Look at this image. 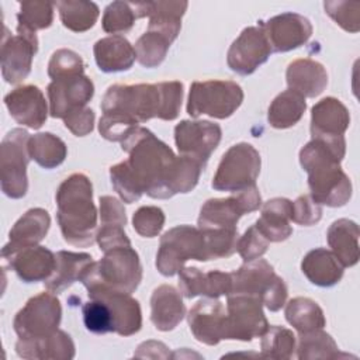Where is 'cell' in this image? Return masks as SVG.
<instances>
[{
	"mask_svg": "<svg viewBox=\"0 0 360 360\" xmlns=\"http://www.w3.org/2000/svg\"><path fill=\"white\" fill-rule=\"evenodd\" d=\"M183 84L177 80L155 84H114L101 101L103 117L125 131L150 118L176 120L180 112Z\"/></svg>",
	"mask_w": 360,
	"mask_h": 360,
	"instance_id": "7a4b0ae2",
	"label": "cell"
},
{
	"mask_svg": "<svg viewBox=\"0 0 360 360\" xmlns=\"http://www.w3.org/2000/svg\"><path fill=\"white\" fill-rule=\"evenodd\" d=\"M221 135V127L211 121L184 120L174 128V141L180 155L191 158L204 166L217 149Z\"/></svg>",
	"mask_w": 360,
	"mask_h": 360,
	"instance_id": "2e32d148",
	"label": "cell"
},
{
	"mask_svg": "<svg viewBox=\"0 0 360 360\" xmlns=\"http://www.w3.org/2000/svg\"><path fill=\"white\" fill-rule=\"evenodd\" d=\"M346 141L339 138H312L300 152V163L308 173L311 197L319 205L342 207L352 195V183L340 169Z\"/></svg>",
	"mask_w": 360,
	"mask_h": 360,
	"instance_id": "3957f363",
	"label": "cell"
},
{
	"mask_svg": "<svg viewBox=\"0 0 360 360\" xmlns=\"http://www.w3.org/2000/svg\"><path fill=\"white\" fill-rule=\"evenodd\" d=\"M55 270L48 280H45V288L53 294L62 292L70 287L75 281L80 280L83 271L93 262L91 255L59 250L56 255Z\"/></svg>",
	"mask_w": 360,
	"mask_h": 360,
	"instance_id": "d6a6232c",
	"label": "cell"
},
{
	"mask_svg": "<svg viewBox=\"0 0 360 360\" xmlns=\"http://www.w3.org/2000/svg\"><path fill=\"white\" fill-rule=\"evenodd\" d=\"M350 115L347 108L335 97H326L318 101L311 111L312 138L343 136L349 128Z\"/></svg>",
	"mask_w": 360,
	"mask_h": 360,
	"instance_id": "cb8c5ba5",
	"label": "cell"
},
{
	"mask_svg": "<svg viewBox=\"0 0 360 360\" xmlns=\"http://www.w3.org/2000/svg\"><path fill=\"white\" fill-rule=\"evenodd\" d=\"M83 322L87 330L93 333H107L114 330L112 315L110 308L101 300L90 298L89 302L83 305Z\"/></svg>",
	"mask_w": 360,
	"mask_h": 360,
	"instance_id": "f6af8a7d",
	"label": "cell"
},
{
	"mask_svg": "<svg viewBox=\"0 0 360 360\" xmlns=\"http://www.w3.org/2000/svg\"><path fill=\"white\" fill-rule=\"evenodd\" d=\"M24 283L48 280L55 270L56 257L44 246H27L1 257Z\"/></svg>",
	"mask_w": 360,
	"mask_h": 360,
	"instance_id": "7402d4cb",
	"label": "cell"
},
{
	"mask_svg": "<svg viewBox=\"0 0 360 360\" xmlns=\"http://www.w3.org/2000/svg\"><path fill=\"white\" fill-rule=\"evenodd\" d=\"M359 225L346 218L335 221L326 233L332 253L343 267H352L359 262Z\"/></svg>",
	"mask_w": 360,
	"mask_h": 360,
	"instance_id": "1f68e13d",
	"label": "cell"
},
{
	"mask_svg": "<svg viewBox=\"0 0 360 360\" xmlns=\"http://www.w3.org/2000/svg\"><path fill=\"white\" fill-rule=\"evenodd\" d=\"M290 90L305 97L319 96L328 84L325 68L312 59H297L291 62L285 72Z\"/></svg>",
	"mask_w": 360,
	"mask_h": 360,
	"instance_id": "4316f807",
	"label": "cell"
},
{
	"mask_svg": "<svg viewBox=\"0 0 360 360\" xmlns=\"http://www.w3.org/2000/svg\"><path fill=\"white\" fill-rule=\"evenodd\" d=\"M100 218L101 224H111V225H121L125 226L127 217L124 205L120 200L111 195L100 197Z\"/></svg>",
	"mask_w": 360,
	"mask_h": 360,
	"instance_id": "f5cc1de1",
	"label": "cell"
},
{
	"mask_svg": "<svg viewBox=\"0 0 360 360\" xmlns=\"http://www.w3.org/2000/svg\"><path fill=\"white\" fill-rule=\"evenodd\" d=\"M27 148L30 158L44 169H53L62 165L68 155L65 142L51 132L31 135Z\"/></svg>",
	"mask_w": 360,
	"mask_h": 360,
	"instance_id": "e575fe53",
	"label": "cell"
},
{
	"mask_svg": "<svg viewBox=\"0 0 360 360\" xmlns=\"http://www.w3.org/2000/svg\"><path fill=\"white\" fill-rule=\"evenodd\" d=\"M30 135L25 129L14 128L1 141L0 146V173L1 190L10 198H21L27 194L28 179L27 165Z\"/></svg>",
	"mask_w": 360,
	"mask_h": 360,
	"instance_id": "30bf717a",
	"label": "cell"
},
{
	"mask_svg": "<svg viewBox=\"0 0 360 360\" xmlns=\"http://www.w3.org/2000/svg\"><path fill=\"white\" fill-rule=\"evenodd\" d=\"M94 94V84L84 73L60 76L48 84L49 114L65 118L72 111L86 107Z\"/></svg>",
	"mask_w": 360,
	"mask_h": 360,
	"instance_id": "9a60e30c",
	"label": "cell"
},
{
	"mask_svg": "<svg viewBox=\"0 0 360 360\" xmlns=\"http://www.w3.org/2000/svg\"><path fill=\"white\" fill-rule=\"evenodd\" d=\"M10 115L21 125L39 129L48 117V107L42 91L32 84L14 89L4 97Z\"/></svg>",
	"mask_w": 360,
	"mask_h": 360,
	"instance_id": "44dd1931",
	"label": "cell"
},
{
	"mask_svg": "<svg viewBox=\"0 0 360 360\" xmlns=\"http://www.w3.org/2000/svg\"><path fill=\"white\" fill-rule=\"evenodd\" d=\"M285 319L300 333L322 329L326 323L321 307L305 297H297L287 304Z\"/></svg>",
	"mask_w": 360,
	"mask_h": 360,
	"instance_id": "8d00e7d4",
	"label": "cell"
},
{
	"mask_svg": "<svg viewBox=\"0 0 360 360\" xmlns=\"http://www.w3.org/2000/svg\"><path fill=\"white\" fill-rule=\"evenodd\" d=\"M96 240L103 252H108L115 248L131 246V242L121 225H111V224H101L97 229Z\"/></svg>",
	"mask_w": 360,
	"mask_h": 360,
	"instance_id": "f907efd6",
	"label": "cell"
},
{
	"mask_svg": "<svg viewBox=\"0 0 360 360\" xmlns=\"http://www.w3.org/2000/svg\"><path fill=\"white\" fill-rule=\"evenodd\" d=\"M58 222L63 239L75 246L93 245L97 235V210L87 176L73 173L56 191Z\"/></svg>",
	"mask_w": 360,
	"mask_h": 360,
	"instance_id": "277c9868",
	"label": "cell"
},
{
	"mask_svg": "<svg viewBox=\"0 0 360 360\" xmlns=\"http://www.w3.org/2000/svg\"><path fill=\"white\" fill-rule=\"evenodd\" d=\"M53 6L49 1H22L17 14V30L35 32L51 27L53 20Z\"/></svg>",
	"mask_w": 360,
	"mask_h": 360,
	"instance_id": "b9f144b4",
	"label": "cell"
},
{
	"mask_svg": "<svg viewBox=\"0 0 360 360\" xmlns=\"http://www.w3.org/2000/svg\"><path fill=\"white\" fill-rule=\"evenodd\" d=\"M136 18H139L138 3L112 1L104 10L103 30L105 32L118 35L129 31Z\"/></svg>",
	"mask_w": 360,
	"mask_h": 360,
	"instance_id": "7bdbcfd3",
	"label": "cell"
},
{
	"mask_svg": "<svg viewBox=\"0 0 360 360\" xmlns=\"http://www.w3.org/2000/svg\"><path fill=\"white\" fill-rule=\"evenodd\" d=\"M60 316V302L53 292H41L17 312L13 326L18 339H41L58 330Z\"/></svg>",
	"mask_w": 360,
	"mask_h": 360,
	"instance_id": "7c38bea8",
	"label": "cell"
},
{
	"mask_svg": "<svg viewBox=\"0 0 360 360\" xmlns=\"http://www.w3.org/2000/svg\"><path fill=\"white\" fill-rule=\"evenodd\" d=\"M260 204L262 197L256 184L235 191L228 198L207 200L200 211L198 229H238L239 218L256 211Z\"/></svg>",
	"mask_w": 360,
	"mask_h": 360,
	"instance_id": "8fae6325",
	"label": "cell"
},
{
	"mask_svg": "<svg viewBox=\"0 0 360 360\" xmlns=\"http://www.w3.org/2000/svg\"><path fill=\"white\" fill-rule=\"evenodd\" d=\"M343 266L336 256L323 248L309 250L301 262V270L315 285L332 287L343 277Z\"/></svg>",
	"mask_w": 360,
	"mask_h": 360,
	"instance_id": "4dcf8cb0",
	"label": "cell"
},
{
	"mask_svg": "<svg viewBox=\"0 0 360 360\" xmlns=\"http://www.w3.org/2000/svg\"><path fill=\"white\" fill-rule=\"evenodd\" d=\"M132 225L141 236L155 238L165 225V214L159 207H141L132 217Z\"/></svg>",
	"mask_w": 360,
	"mask_h": 360,
	"instance_id": "bcb514c9",
	"label": "cell"
},
{
	"mask_svg": "<svg viewBox=\"0 0 360 360\" xmlns=\"http://www.w3.org/2000/svg\"><path fill=\"white\" fill-rule=\"evenodd\" d=\"M172 41L158 31L148 30L135 44V55L138 62L145 68L159 66L169 51Z\"/></svg>",
	"mask_w": 360,
	"mask_h": 360,
	"instance_id": "f35d334b",
	"label": "cell"
},
{
	"mask_svg": "<svg viewBox=\"0 0 360 360\" xmlns=\"http://www.w3.org/2000/svg\"><path fill=\"white\" fill-rule=\"evenodd\" d=\"M232 288L229 295L256 297L271 312L278 311L287 300V285L274 273L271 264L263 259L246 262L231 273Z\"/></svg>",
	"mask_w": 360,
	"mask_h": 360,
	"instance_id": "8992f818",
	"label": "cell"
},
{
	"mask_svg": "<svg viewBox=\"0 0 360 360\" xmlns=\"http://www.w3.org/2000/svg\"><path fill=\"white\" fill-rule=\"evenodd\" d=\"M94 59L100 70L105 73L128 70L135 62V49L121 35H110L94 44Z\"/></svg>",
	"mask_w": 360,
	"mask_h": 360,
	"instance_id": "f1b7e54d",
	"label": "cell"
},
{
	"mask_svg": "<svg viewBox=\"0 0 360 360\" xmlns=\"http://www.w3.org/2000/svg\"><path fill=\"white\" fill-rule=\"evenodd\" d=\"M271 52H288L304 45L312 35L308 18L297 13H283L260 22Z\"/></svg>",
	"mask_w": 360,
	"mask_h": 360,
	"instance_id": "ac0fdd59",
	"label": "cell"
},
{
	"mask_svg": "<svg viewBox=\"0 0 360 360\" xmlns=\"http://www.w3.org/2000/svg\"><path fill=\"white\" fill-rule=\"evenodd\" d=\"M59 17L68 30L73 32H84L90 30L98 18V6L93 1L84 0H66L56 1Z\"/></svg>",
	"mask_w": 360,
	"mask_h": 360,
	"instance_id": "d590c367",
	"label": "cell"
},
{
	"mask_svg": "<svg viewBox=\"0 0 360 360\" xmlns=\"http://www.w3.org/2000/svg\"><path fill=\"white\" fill-rule=\"evenodd\" d=\"M259 173V152L250 143L240 142L224 153L211 186L218 191H240L255 186Z\"/></svg>",
	"mask_w": 360,
	"mask_h": 360,
	"instance_id": "ba28073f",
	"label": "cell"
},
{
	"mask_svg": "<svg viewBox=\"0 0 360 360\" xmlns=\"http://www.w3.org/2000/svg\"><path fill=\"white\" fill-rule=\"evenodd\" d=\"M202 253L204 240L200 229L191 225H179L160 238L156 269L160 274L170 277L177 274L190 259L202 262Z\"/></svg>",
	"mask_w": 360,
	"mask_h": 360,
	"instance_id": "9c48e42d",
	"label": "cell"
},
{
	"mask_svg": "<svg viewBox=\"0 0 360 360\" xmlns=\"http://www.w3.org/2000/svg\"><path fill=\"white\" fill-rule=\"evenodd\" d=\"M141 4V17H149L148 30L158 31L172 42L181 28V17L187 10V1H146Z\"/></svg>",
	"mask_w": 360,
	"mask_h": 360,
	"instance_id": "83f0119b",
	"label": "cell"
},
{
	"mask_svg": "<svg viewBox=\"0 0 360 360\" xmlns=\"http://www.w3.org/2000/svg\"><path fill=\"white\" fill-rule=\"evenodd\" d=\"M226 314L221 301L205 298L195 302L188 312V325L194 338L208 346L218 345L224 339Z\"/></svg>",
	"mask_w": 360,
	"mask_h": 360,
	"instance_id": "ffe728a7",
	"label": "cell"
},
{
	"mask_svg": "<svg viewBox=\"0 0 360 360\" xmlns=\"http://www.w3.org/2000/svg\"><path fill=\"white\" fill-rule=\"evenodd\" d=\"M84 63L82 58L70 49H58L52 53L48 63V75L52 80L73 73H83Z\"/></svg>",
	"mask_w": 360,
	"mask_h": 360,
	"instance_id": "7dc6e473",
	"label": "cell"
},
{
	"mask_svg": "<svg viewBox=\"0 0 360 360\" xmlns=\"http://www.w3.org/2000/svg\"><path fill=\"white\" fill-rule=\"evenodd\" d=\"M326 14L345 31L357 32L360 30V3L359 1H325Z\"/></svg>",
	"mask_w": 360,
	"mask_h": 360,
	"instance_id": "ee69618b",
	"label": "cell"
},
{
	"mask_svg": "<svg viewBox=\"0 0 360 360\" xmlns=\"http://www.w3.org/2000/svg\"><path fill=\"white\" fill-rule=\"evenodd\" d=\"M295 349V336L283 326H269L262 335V357L283 360L291 359Z\"/></svg>",
	"mask_w": 360,
	"mask_h": 360,
	"instance_id": "60d3db41",
	"label": "cell"
},
{
	"mask_svg": "<svg viewBox=\"0 0 360 360\" xmlns=\"http://www.w3.org/2000/svg\"><path fill=\"white\" fill-rule=\"evenodd\" d=\"M322 217V208L318 202L312 200L311 195H301L298 197L291 207V221L302 225L311 226L319 222Z\"/></svg>",
	"mask_w": 360,
	"mask_h": 360,
	"instance_id": "681fc988",
	"label": "cell"
},
{
	"mask_svg": "<svg viewBox=\"0 0 360 360\" xmlns=\"http://www.w3.org/2000/svg\"><path fill=\"white\" fill-rule=\"evenodd\" d=\"M51 225L48 211L42 208L28 210L11 228L10 242L1 249V257H6L22 248L39 243Z\"/></svg>",
	"mask_w": 360,
	"mask_h": 360,
	"instance_id": "603a6c76",
	"label": "cell"
},
{
	"mask_svg": "<svg viewBox=\"0 0 360 360\" xmlns=\"http://www.w3.org/2000/svg\"><path fill=\"white\" fill-rule=\"evenodd\" d=\"M204 240L202 262L229 257L236 252L238 229H200Z\"/></svg>",
	"mask_w": 360,
	"mask_h": 360,
	"instance_id": "ab89813d",
	"label": "cell"
},
{
	"mask_svg": "<svg viewBox=\"0 0 360 360\" xmlns=\"http://www.w3.org/2000/svg\"><path fill=\"white\" fill-rule=\"evenodd\" d=\"M142 280V266L138 253L131 246L104 252L100 262H91L79 281L90 290L110 288L132 294Z\"/></svg>",
	"mask_w": 360,
	"mask_h": 360,
	"instance_id": "5b68a950",
	"label": "cell"
},
{
	"mask_svg": "<svg viewBox=\"0 0 360 360\" xmlns=\"http://www.w3.org/2000/svg\"><path fill=\"white\" fill-rule=\"evenodd\" d=\"M271 53V48L262 25L248 27L228 49L226 63L231 70L248 76L263 65Z\"/></svg>",
	"mask_w": 360,
	"mask_h": 360,
	"instance_id": "e0dca14e",
	"label": "cell"
},
{
	"mask_svg": "<svg viewBox=\"0 0 360 360\" xmlns=\"http://www.w3.org/2000/svg\"><path fill=\"white\" fill-rule=\"evenodd\" d=\"M292 202L287 198H271L263 204L262 215L256 221V228L269 242H281L290 238Z\"/></svg>",
	"mask_w": 360,
	"mask_h": 360,
	"instance_id": "f546056e",
	"label": "cell"
},
{
	"mask_svg": "<svg viewBox=\"0 0 360 360\" xmlns=\"http://www.w3.org/2000/svg\"><path fill=\"white\" fill-rule=\"evenodd\" d=\"M262 301L250 295H228L224 339L250 342L269 328Z\"/></svg>",
	"mask_w": 360,
	"mask_h": 360,
	"instance_id": "4fadbf2b",
	"label": "cell"
},
{
	"mask_svg": "<svg viewBox=\"0 0 360 360\" xmlns=\"http://www.w3.org/2000/svg\"><path fill=\"white\" fill-rule=\"evenodd\" d=\"M15 352L24 359L69 360L75 357V343L66 332L55 330L41 339H18Z\"/></svg>",
	"mask_w": 360,
	"mask_h": 360,
	"instance_id": "d4e9b609",
	"label": "cell"
},
{
	"mask_svg": "<svg viewBox=\"0 0 360 360\" xmlns=\"http://www.w3.org/2000/svg\"><path fill=\"white\" fill-rule=\"evenodd\" d=\"M135 357H158V359H166L170 356L166 345L162 342H155V340H148L139 345L136 353L134 354Z\"/></svg>",
	"mask_w": 360,
	"mask_h": 360,
	"instance_id": "db71d44e",
	"label": "cell"
},
{
	"mask_svg": "<svg viewBox=\"0 0 360 360\" xmlns=\"http://www.w3.org/2000/svg\"><path fill=\"white\" fill-rule=\"evenodd\" d=\"M87 294L89 298L101 300L107 304L112 315V332L121 336H131L139 332L142 326L141 307L139 302L131 297V294L110 288H96L90 290Z\"/></svg>",
	"mask_w": 360,
	"mask_h": 360,
	"instance_id": "d6986e66",
	"label": "cell"
},
{
	"mask_svg": "<svg viewBox=\"0 0 360 360\" xmlns=\"http://www.w3.org/2000/svg\"><path fill=\"white\" fill-rule=\"evenodd\" d=\"M128 159L118 163L134 190L152 198H170L177 193L191 191L204 166L187 156H176L173 150L149 129L136 127L122 142Z\"/></svg>",
	"mask_w": 360,
	"mask_h": 360,
	"instance_id": "6da1fadb",
	"label": "cell"
},
{
	"mask_svg": "<svg viewBox=\"0 0 360 360\" xmlns=\"http://www.w3.org/2000/svg\"><path fill=\"white\" fill-rule=\"evenodd\" d=\"M243 101L242 87L231 80L194 82L190 87L187 112L197 118L210 115L212 118L231 117Z\"/></svg>",
	"mask_w": 360,
	"mask_h": 360,
	"instance_id": "52a82bcc",
	"label": "cell"
},
{
	"mask_svg": "<svg viewBox=\"0 0 360 360\" xmlns=\"http://www.w3.org/2000/svg\"><path fill=\"white\" fill-rule=\"evenodd\" d=\"M339 349L330 335L322 329L302 332L298 336L297 357L300 360L314 359H335L338 357Z\"/></svg>",
	"mask_w": 360,
	"mask_h": 360,
	"instance_id": "74e56055",
	"label": "cell"
},
{
	"mask_svg": "<svg viewBox=\"0 0 360 360\" xmlns=\"http://www.w3.org/2000/svg\"><path fill=\"white\" fill-rule=\"evenodd\" d=\"M4 38L1 42V76L10 84L24 80L32 65V58L38 51V38L35 32L17 30V35L8 34L4 27Z\"/></svg>",
	"mask_w": 360,
	"mask_h": 360,
	"instance_id": "5bb4252c",
	"label": "cell"
},
{
	"mask_svg": "<svg viewBox=\"0 0 360 360\" xmlns=\"http://www.w3.org/2000/svg\"><path fill=\"white\" fill-rule=\"evenodd\" d=\"M186 314L181 292L174 287L163 284L153 290L150 297V321L158 330L174 329Z\"/></svg>",
	"mask_w": 360,
	"mask_h": 360,
	"instance_id": "484cf974",
	"label": "cell"
},
{
	"mask_svg": "<svg viewBox=\"0 0 360 360\" xmlns=\"http://www.w3.org/2000/svg\"><path fill=\"white\" fill-rule=\"evenodd\" d=\"M65 127L76 136H84L93 131L94 111L89 107H82L63 118Z\"/></svg>",
	"mask_w": 360,
	"mask_h": 360,
	"instance_id": "816d5d0a",
	"label": "cell"
},
{
	"mask_svg": "<svg viewBox=\"0 0 360 360\" xmlns=\"http://www.w3.org/2000/svg\"><path fill=\"white\" fill-rule=\"evenodd\" d=\"M305 108V98L301 94L288 89L280 93L271 101L267 112V121L273 128L285 129L295 125L301 120Z\"/></svg>",
	"mask_w": 360,
	"mask_h": 360,
	"instance_id": "836d02e7",
	"label": "cell"
},
{
	"mask_svg": "<svg viewBox=\"0 0 360 360\" xmlns=\"http://www.w3.org/2000/svg\"><path fill=\"white\" fill-rule=\"evenodd\" d=\"M269 240L259 232L256 225H252L240 239H238L236 250L243 262H252L259 259L267 252Z\"/></svg>",
	"mask_w": 360,
	"mask_h": 360,
	"instance_id": "c3c4849f",
	"label": "cell"
}]
</instances>
